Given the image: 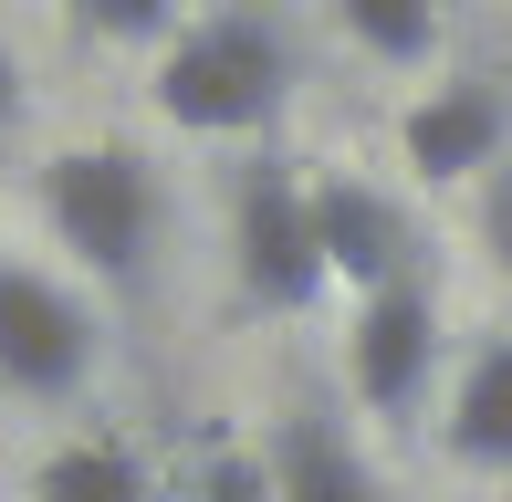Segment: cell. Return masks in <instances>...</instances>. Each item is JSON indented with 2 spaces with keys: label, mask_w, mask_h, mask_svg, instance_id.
<instances>
[{
  "label": "cell",
  "mask_w": 512,
  "mask_h": 502,
  "mask_svg": "<svg viewBox=\"0 0 512 502\" xmlns=\"http://www.w3.org/2000/svg\"><path fill=\"white\" fill-rule=\"evenodd\" d=\"M283 95H293V53L251 11H209L157 53V116L189 136H262Z\"/></svg>",
  "instance_id": "obj_1"
},
{
  "label": "cell",
  "mask_w": 512,
  "mask_h": 502,
  "mask_svg": "<svg viewBox=\"0 0 512 502\" xmlns=\"http://www.w3.org/2000/svg\"><path fill=\"white\" fill-rule=\"evenodd\" d=\"M157 168L136 147H63L53 168H42V220H53V241L74 251L84 272H105V283H136L147 272V241H157Z\"/></svg>",
  "instance_id": "obj_2"
},
{
  "label": "cell",
  "mask_w": 512,
  "mask_h": 502,
  "mask_svg": "<svg viewBox=\"0 0 512 502\" xmlns=\"http://www.w3.org/2000/svg\"><path fill=\"white\" fill-rule=\"evenodd\" d=\"M230 272L241 304L262 314H304L324 293V251H314V178L293 157H251L230 178Z\"/></svg>",
  "instance_id": "obj_3"
},
{
  "label": "cell",
  "mask_w": 512,
  "mask_h": 502,
  "mask_svg": "<svg viewBox=\"0 0 512 502\" xmlns=\"http://www.w3.org/2000/svg\"><path fill=\"white\" fill-rule=\"evenodd\" d=\"M95 377V314L32 262H0V387L11 398H74Z\"/></svg>",
  "instance_id": "obj_4"
},
{
  "label": "cell",
  "mask_w": 512,
  "mask_h": 502,
  "mask_svg": "<svg viewBox=\"0 0 512 502\" xmlns=\"http://www.w3.org/2000/svg\"><path fill=\"white\" fill-rule=\"evenodd\" d=\"M345 377H356V398L377 408V419H418V408H429V377H439V293L418 283V272L356 304V325H345Z\"/></svg>",
  "instance_id": "obj_5"
},
{
  "label": "cell",
  "mask_w": 512,
  "mask_h": 502,
  "mask_svg": "<svg viewBox=\"0 0 512 502\" xmlns=\"http://www.w3.org/2000/svg\"><path fill=\"white\" fill-rule=\"evenodd\" d=\"M314 251H324V283H345L356 304L418 272V241H408L398 199H377L366 178H345V168L314 178Z\"/></svg>",
  "instance_id": "obj_6"
},
{
  "label": "cell",
  "mask_w": 512,
  "mask_h": 502,
  "mask_svg": "<svg viewBox=\"0 0 512 502\" xmlns=\"http://www.w3.org/2000/svg\"><path fill=\"white\" fill-rule=\"evenodd\" d=\"M502 136H512V105H502V84H492V74H460V84H429V95L408 105L398 147H408V168L429 178V189H450V178H481V168H502Z\"/></svg>",
  "instance_id": "obj_7"
},
{
  "label": "cell",
  "mask_w": 512,
  "mask_h": 502,
  "mask_svg": "<svg viewBox=\"0 0 512 502\" xmlns=\"http://www.w3.org/2000/svg\"><path fill=\"white\" fill-rule=\"evenodd\" d=\"M262 471H272V502H387L377 492V461L356 450V429H345L324 398H304V408L272 419Z\"/></svg>",
  "instance_id": "obj_8"
},
{
  "label": "cell",
  "mask_w": 512,
  "mask_h": 502,
  "mask_svg": "<svg viewBox=\"0 0 512 502\" xmlns=\"http://www.w3.org/2000/svg\"><path fill=\"white\" fill-rule=\"evenodd\" d=\"M439 440H450V461H471V471H512V335H492V346L460 367Z\"/></svg>",
  "instance_id": "obj_9"
},
{
  "label": "cell",
  "mask_w": 512,
  "mask_h": 502,
  "mask_svg": "<svg viewBox=\"0 0 512 502\" xmlns=\"http://www.w3.org/2000/svg\"><path fill=\"white\" fill-rule=\"evenodd\" d=\"M32 502H168V492L147 482V461H136V450L115 440V429H84V440L42 450Z\"/></svg>",
  "instance_id": "obj_10"
},
{
  "label": "cell",
  "mask_w": 512,
  "mask_h": 502,
  "mask_svg": "<svg viewBox=\"0 0 512 502\" xmlns=\"http://www.w3.org/2000/svg\"><path fill=\"white\" fill-rule=\"evenodd\" d=\"M335 11H345V32H356L377 63H398V74H408V63H429L439 32H450L439 0H335Z\"/></svg>",
  "instance_id": "obj_11"
},
{
  "label": "cell",
  "mask_w": 512,
  "mask_h": 502,
  "mask_svg": "<svg viewBox=\"0 0 512 502\" xmlns=\"http://www.w3.org/2000/svg\"><path fill=\"white\" fill-rule=\"evenodd\" d=\"M84 42H157L178 32V0H63Z\"/></svg>",
  "instance_id": "obj_12"
},
{
  "label": "cell",
  "mask_w": 512,
  "mask_h": 502,
  "mask_svg": "<svg viewBox=\"0 0 512 502\" xmlns=\"http://www.w3.org/2000/svg\"><path fill=\"white\" fill-rule=\"evenodd\" d=\"M178 502H272V471H262V450H209Z\"/></svg>",
  "instance_id": "obj_13"
},
{
  "label": "cell",
  "mask_w": 512,
  "mask_h": 502,
  "mask_svg": "<svg viewBox=\"0 0 512 502\" xmlns=\"http://www.w3.org/2000/svg\"><path fill=\"white\" fill-rule=\"evenodd\" d=\"M481 241H492V262L512 283V168H492V189H481Z\"/></svg>",
  "instance_id": "obj_14"
},
{
  "label": "cell",
  "mask_w": 512,
  "mask_h": 502,
  "mask_svg": "<svg viewBox=\"0 0 512 502\" xmlns=\"http://www.w3.org/2000/svg\"><path fill=\"white\" fill-rule=\"evenodd\" d=\"M21 126V63H11V42H0V136Z\"/></svg>",
  "instance_id": "obj_15"
}]
</instances>
